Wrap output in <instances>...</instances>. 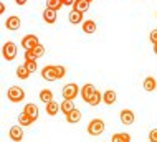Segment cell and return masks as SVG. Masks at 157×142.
Listing matches in <instances>:
<instances>
[{"label": "cell", "instance_id": "1", "mask_svg": "<svg viewBox=\"0 0 157 142\" xmlns=\"http://www.w3.org/2000/svg\"><path fill=\"white\" fill-rule=\"evenodd\" d=\"M66 75V68L61 66V64H50V66H45L41 70V76L46 81H56L61 79L63 76Z\"/></svg>", "mask_w": 157, "mask_h": 142}, {"label": "cell", "instance_id": "2", "mask_svg": "<svg viewBox=\"0 0 157 142\" xmlns=\"http://www.w3.org/2000/svg\"><path fill=\"white\" fill-rule=\"evenodd\" d=\"M104 121L103 119H93V121H90V124H88V132H90L91 136H99L104 132Z\"/></svg>", "mask_w": 157, "mask_h": 142}, {"label": "cell", "instance_id": "3", "mask_svg": "<svg viewBox=\"0 0 157 142\" xmlns=\"http://www.w3.org/2000/svg\"><path fill=\"white\" fill-rule=\"evenodd\" d=\"M2 56L7 59V61H13L17 58V45L12 41H7L2 48Z\"/></svg>", "mask_w": 157, "mask_h": 142}, {"label": "cell", "instance_id": "4", "mask_svg": "<svg viewBox=\"0 0 157 142\" xmlns=\"http://www.w3.org/2000/svg\"><path fill=\"white\" fill-rule=\"evenodd\" d=\"M7 96L12 102H20L25 99V91L22 88H18V86H12V88H8Z\"/></svg>", "mask_w": 157, "mask_h": 142}, {"label": "cell", "instance_id": "5", "mask_svg": "<svg viewBox=\"0 0 157 142\" xmlns=\"http://www.w3.org/2000/svg\"><path fill=\"white\" fill-rule=\"evenodd\" d=\"M38 45H40V40H38L36 35H25L22 38V46L25 48V51L27 50H35Z\"/></svg>", "mask_w": 157, "mask_h": 142}, {"label": "cell", "instance_id": "6", "mask_svg": "<svg viewBox=\"0 0 157 142\" xmlns=\"http://www.w3.org/2000/svg\"><path fill=\"white\" fill-rule=\"evenodd\" d=\"M78 93H79V88H78V84H75V83L66 84L65 88H63V98H65V99H71V101H73L75 98L78 96Z\"/></svg>", "mask_w": 157, "mask_h": 142}, {"label": "cell", "instance_id": "7", "mask_svg": "<svg viewBox=\"0 0 157 142\" xmlns=\"http://www.w3.org/2000/svg\"><path fill=\"white\" fill-rule=\"evenodd\" d=\"M96 91H98V89L94 88V84H91V83L84 84L83 88H81V98H83V101H84V102H90L91 98L94 96Z\"/></svg>", "mask_w": 157, "mask_h": 142}, {"label": "cell", "instance_id": "8", "mask_svg": "<svg viewBox=\"0 0 157 142\" xmlns=\"http://www.w3.org/2000/svg\"><path fill=\"white\" fill-rule=\"evenodd\" d=\"M119 117H121V122L124 124V126H131V124H134V121H136V116L131 109H122Z\"/></svg>", "mask_w": 157, "mask_h": 142}, {"label": "cell", "instance_id": "9", "mask_svg": "<svg viewBox=\"0 0 157 142\" xmlns=\"http://www.w3.org/2000/svg\"><path fill=\"white\" fill-rule=\"evenodd\" d=\"M8 136L13 142H20L23 139V131H22V126H12L10 131H8Z\"/></svg>", "mask_w": 157, "mask_h": 142}, {"label": "cell", "instance_id": "10", "mask_svg": "<svg viewBox=\"0 0 157 142\" xmlns=\"http://www.w3.org/2000/svg\"><path fill=\"white\" fill-rule=\"evenodd\" d=\"M20 25H22V21H20V18H18L17 15L8 17L7 21H5V27L10 30V32H15V30H18V28H20Z\"/></svg>", "mask_w": 157, "mask_h": 142}, {"label": "cell", "instance_id": "11", "mask_svg": "<svg viewBox=\"0 0 157 142\" xmlns=\"http://www.w3.org/2000/svg\"><path fill=\"white\" fill-rule=\"evenodd\" d=\"M71 7H73L71 10H78V12H81V13H84L86 10H90V2H88V0H75Z\"/></svg>", "mask_w": 157, "mask_h": 142}, {"label": "cell", "instance_id": "12", "mask_svg": "<svg viewBox=\"0 0 157 142\" xmlns=\"http://www.w3.org/2000/svg\"><path fill=\"white\" fill-rule=\"evenodd\" d=\"M41 17H43V20L46 21V23H50V25H53L55 21H56V12L52 10V8H45Z\"/></svg>", "mask_w": 157, "mask_h": 142}, {"label": "cell", "instance_id": "13", "mask_svg": "<svg viewBox=\"0 0 157 142\" xmlns=\"http://www.w3.org/2000/svg\"><path fill=\"white\" fill-rule=\"evenodd\" d=\"M68 20L73 25H79V23H83V13L78 10H71L70 13H68Z\"/></svg>", "mask_w": 157, "mask_h": 142}, {"label": "cell", "instance_id": "14", "mask_svg": "<svg viewBox=\"0 0 157 142\" xmlns=\"http://www.w3.org/2000/svg\"><path fill=\"white\" fill-rule=\"evenodd\" d=\"M142 88L146 89L147 93L155 91V88H157V81H155V78H152V76H147V78L144 79V83H142Z\"/></svg>", "mask_w": 157, "mask_h": 142}, {"label": "cell", "instance_id": "15", "mask_svg": "<svg viewBox=\"0 0 157 142\" xmlns=\"http://www.w3.org/2000/svg\"><path fill=\"white\" fill-rule=\"evenodd\" d=\"M23 111H25V113H27L28 116H30L33 121H36V119H38V114H40V113H38V106L33 104V102H28V104L25 106Z\"/></svg>", "mask_w": 157, "mask_h": 142}, {"label": "cell", "instance_id": "16", "mask_svg": "<svg viewBox=\"0 0 157 142\" xmlns=\"http://www.w3.org/2000/svg\"><path fill=\"white\" fill-rule=\"evenodd\" d=\"M81 117H83L81 111H79V109H73L70 114L66 116V121L70 122V124H78L79 121H81Z\"/></svg>", "mask_w": 157, "mask_h": 142}, {"label": "cell", "instance_id": "17", "mask_svg": "<svg viewBox=\"0 0 157 142\" xmlns=\"http://www.w3.org/2000/svg\"><path fill=\"white\" fill-rule=\"evenodd\" d=\"M117 99V96H116V91H113V89H108L104 94H103V102L104 104H108V106H111L114 104Z\"/></svg>", "mask_w": 157, "mask_h": 142}, {"label": "cell", "instance_id": "18", "mask_svg": "<svg viewBox=\"0 0 157 142\" xmlns=\"http://www.w3.org/2000/svg\"><path fill=\"white\" fill-rule=\"evenodd\" d=\"M81 28H83L84 33L91 35V33L96 32V21H93V20H84L83 23H81Z\"/></svg>", "mask_w": 157, "mask_h": 142}, {"label": "cell", "instance_id": "19", "mask_svg": "<svg viewBox=\"0 0 157 142\" xmlns=\"http://www.w3.org/2000/svg\"><path fill=\"white\" fill-rule=\"evenodd\" d=\"M73 109H76V107H75V104H73V101H71V99H65V101L60 104V111H61L65 116H68Z\"/></svg>", "mask_w": 157, "mask_h": 142}, {"label": "cell", "instance_id": "20", "mask_svg": "<svg viewBox=\"0 0 157 142\" xmlns=\"http://www.w3.org/2000/svg\"><path fill=\"white\" fill-rule=\"evenodd\" d=\"M111 142H131V136L127 132H116L113 134Z\"/></svg>", "mask_w": 157, "mask_h": 142}, {"label": "cell", "instance_id": "21", "mask_svg": "<svg viewBox=\"0 0 157 142\" xmlns=\"http://www.w3.org/2000/svg\"><path fill=\"white\" fill-rule=\"evenodd\" d=\"M30 75L32 73L27 70V66H25V64H20V66H17V76H18V79H28L30 78Z\"/></svg>", "mask_w": 157, "mask_h": 142}, {"label": "cell", "instance_id": "22", "mask_svg": "<svg viewBox=\"0 0 157 142\" xmlns=\"http://www.w3.org/2000/svg\"><path fill=\"white\" fill-rule=\"evenodd\" d=\"M33 122H35V121H33V119H32V117H30V116H28L27 113H25V111H23V113H20V114H18V124H22L23 127H27V126H32Z\"/></svg>", "mask_w": 157, "mask_h": 142}, {"label": "cell", "instance_id": "23", "mask_svg": "<svg viewBox=\"0 0 157 142\" xmlns=\"http://www.w3.org/2000/svg\"><path fill=\"white\" fill-rule=\"evenodd\" d=\"M58 111H60V104L55 101H50L48 104H46V114L48 116H56Z\"/></svg>", "mask_w": 157, "mask_h": 142}, {"label": "cell", "instance_id": "24", "mask_svg": "<svg viewBox=\"0 0 157 142\" xmlns=\"http://www.w3.org/2000/svg\"><path fill=\"white\" fill-rule=\"evenodd\" d=\"M40 101L45 102V104H48L50 101H53V93L50 91V89H41L40 91Z\"/></svg>", "mask_w": 157, "mask_h": 142}, {"label": "cell", "instance_id": "25", "mask_svg": "<svg viewBox=\"0 0 157 142\" xmlns=\"http://www.w3.org/2000/svg\"><path fill=\"white\" fill-rule=\"evenodd\" d=\"M63 7H65V5H63L61 0H46V8H52V10L58 12Z\"/></svg>", "mask_w": 157, "mask_h": 142}, {"label": "cell", "instance_id": "26", "mask_svg": "<svg viewBox=\"0 0 157 142\" xmlns=\"http://www.w3.org/2000/svg\"><path fill=\"white\" fill-rule=\"evenodd\" d=\"M101 101H103V94H101L99 91H96L94 93V96H93L91 98V101L90 102H88V104H90V106H93V107H94V106H98V104H99V102Z\"/></svg>", "mask_w": 157, "mask_h": 142}, {"label": "cell", "instance_id": "27", "mask_svg": "<svg viewBox=\"0 0 157 142\" xmlns=\"http://www.w3.org/2000/svg\"><path fill=\"white\" fill-rule=\"evenodd\" d=\"M23 64L27 66V70L30 73H35L36 71V61H32V59H25Z\"/></svg>", "mask_w": 157, "mask_h": 142}, {"label": "cell", "instance_id": "28", "mask_svg": "<svg viewBox=\"0 0 157 142\" xmlns=\"http://www.w3.org/2000/svg\"><path fill=\"white\" fill-rule=\"evenodd\" d=\"M25 59H32V61H36V55L33 50H27L25 51Z\"/></svg>", "mask_w": 157, "mask_h": 142}, {"label": "cell", "instance_id": "29", "mask_svg": "<svg viewBox=\"0 0 157 142\" xmlns=\"http://www.w3.org/2000/svg\"><path fill=\"white\" fill-rule=\"evenodd\" d=\"M33 51H35L36 58H41V56L45 55V46H43V45H38V46H36V48L33 50Z\"/></svg>", "mask_w": 157, "mask_h": 142}, {"label": "cell", "instance_id": "30", "mask_svg": "<svg viewBox=\"0 0 157 142\" xmlns=\"http://www.w3.org/2000/svg\"><path fill=\"white\" fill-rule=\"evenodd\" d=\"M149 40L152 41V45H157V28H155V30H152V32H151V35H149Z\"/></svg>", "mask_w": 157, "mask_h": 142}, {"label": "cell", "instance_id": "31", "mask_svg": "<svg viewBox=\"0 0 157 142\" xmlns=\"http://www.w3.org/2000/svg\"><path fill=\"white\" fill-rule=\"evenodd\" d=\"M149 140L151 142H157V127L152 129V131L149 132Z\"/></svg>", "mask_w": 157, "mask_h": 142}, {"label": "cell", "instance_id": "32", "mask_svg": "<svg viewBox=\"0 0 157 142\" xmlns=\"http://www.w3.org/2000/svg\"><path fill=\"white\" fill-rule=\"evenodd\" d=\"M61 2H63V5H73L75 0H61Z\"/></svg>", "mask_w": 157, "mask_h": 142}, {"label": "cell", "instance_id": "33", "mask_svg": "<svg viewBox=\"0 0 157 142\" xmlns=\"http://www.w3.org/2000/svg\"><path fill=\"white\" fill-rule=\"evenodd\" d=\"M27 2H28V0H15V3H17V5H25Z\"/></svg>", "mask_w": 157, "mask_h": 142}, {"label": "cell", "instance_id": "34", "mask_svg": "<svg viewBox=\"0 0 157 142\" xmlns=\"http://www.w3.org/2000/svg\"><path fill=\"white\" fill-rule=\"evenodd\" d=\"M3 12H5V5H3V3H0V13H3Z\"/></svg>", "mask_w": 157, "mask_h": 142}, {"label": "cell", "instance_id": "35", "mask_svg": "<svg viewBox=\"0 0 157 142\" xmlns=\"http://www.w3.org/2000/svg\"><path fill=\"white\" fill-rule=\"evenodd\" d=\"M154 53L157 55V45H154Z\"/></svg>", "mask_w": 157, "mask_h": 142}, {"label": "cell", "instance_id": "36", "mask_svg": "<svg viewBox=\"0 0 157 142\" xmlns=\"http://www.w3.org/2000/svg\"><path fill=\"white\" fill-rule=\"evenodd\" d=\"M88 2H90V3H91V2H93V0H88Z\"/></svg>", "mask_w": 157, "mask_h": 142}, {"label": "cell", "instance_id": "37", "mask_svg": "<svg viewBox=\"0 0 157 142\" xmlns=\"http://www.w3.org/2000/svg\"><path fill=\"white\" fill-rule=\"evenodd\" d=\"M155 17H157V12H155Z\"/></svg>", "mask_w": 157, "mask_h": 142}]
</instances>
